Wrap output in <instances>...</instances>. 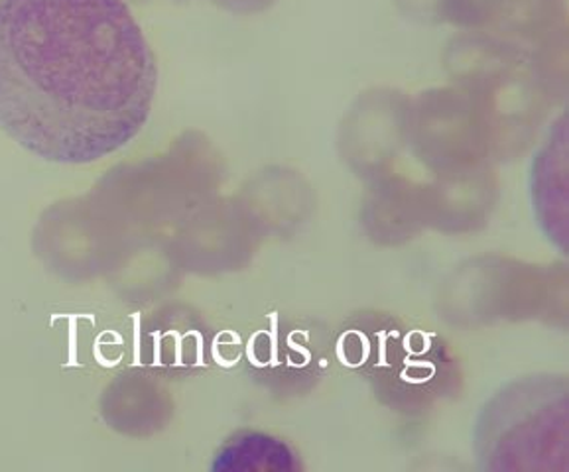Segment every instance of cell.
<instances>
[{
  "mask_svg": "<svg viewBox=\"0 0 569 472\" xmlns=\"http://www.w3.org/2000/svg\"><path fill=\"white\" fill-rule=\"evenodd\" d=\"M156 87L124 0H0V130L43 162L122 150L147 127Z\"/></svg>",
  "mask_w": 569,
  "mask_h": 472,
  "instance_id": "6da1fadb",
  "label": "cell"
},
{
  "mask_svg": "<svg viewBox=\"0 0 569 472\" xmlns=\"http://www.w3.org/2000/svg\"><path fill=\"white\" fill-rule=\"evenodd\" d=\"M475 453L485 471H563L568 384L563 376L518 378L479 413Z\"/></svg>",
  "mask_w": 569,
  "mask_h": 472,
  "instance_id": "7a4b0ae2",
  "label": "cell"
},
{
  "mask_svg": "<svg viewBox=\"0 0 569 472\" xmlns=\"http://www.w3.org/2000/svg\"><path fill=\"white\" fill-rule=\"evenodd\" d=\"M566 119L553 124L542 147L536 152L530 170V198L535 207L536 221L543 237L553 242L566 254L568 244V152H566Z\"/></svg>",
  "mask_w": 569,
  "mask_h": 472,
  "instance_id": "3957f363",
  "label": "cell"
},
{
  "mask_svg": "<svg viewBox=\"0 0 569 472\" xmlns=\"http://www.w3.org/2000/svg\"><path fill=\"white\" fill-rule=\"evenodd\" d=\"M296 453L282 439L244 431L229 439L211 464L213 471H296Z\"/></svg>",
  "mask_w": 569,
  "mask_h": 472,
  "instance_id": "277c9868",
  "label": "cell"
}]
</instances>
